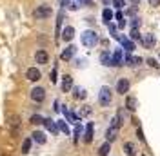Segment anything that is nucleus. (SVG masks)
<instances>
[{"label": "nucleus", "mask_w": 160, "mask_h": 156, "mask_svg": "<svg viewBox=\"0 0 160 156\" xmlns=\"http://www.w3.org/2000/svg\"><path fill=\"white\" fill-rule=\"evenodd\" d=\"M82 44L86 47H95L98 44V35L95 31H84L82 33Z\"/></svg>", "instance_id": "obj_1"}, {"label": "nucleus", "mask_w": 160, "mask_h": 156, "mask_svg": "<svg viewBox=\"0 0 160 156\" xmlns=\"http://www.w3.org/2000/svg\"><path fill=\"white\" fill-rule=\"evenodd\" d=\"M51 7L49 6H40V7H37V9L33 11V17L37 20H44V18H48V17H51Z\"/></svg>", "instance_id": "obj_2"}, {"label": "nucleus", "mask_w": 160, "mask_h": 156, "mask_svg": "<svg viewBox=\"0 0 160 156\" xmlns=\"http://www.w3.org/2000/svg\"><path fill=\"white\" fill-rule=\"evenodd\" d=\"M98 102L102 104V105H109L111 104V89L109 87H104L100 89V93H98Z\"/></svg>", "instance_id": "obj_3"}, {"label": "nucleus", "mask_w": 160, "mask_h": 156, "mask_svg": "<svg viewBox=\"0 0 160 156\" xmlns=\"http://www.w3.org/2000/svg\"><path fill=\"white\" fill-rule=\"evenodd\" d=\"M60 4H62L64 7L71 9V11H77V9H80V7L84 6L82 0H60Z\"/></svg>", "instance_id": "obj_4"}, {"label": "nucleus", "mask_w": 160, "mask_h": 156, "mask_svg": "<svg viewBox=\"0 0 160 156\" xmlns=\"http://www.w3.org/2000/svg\"><path fill=\"white\" fill-rule=\"evenodd\" d=\"M128 91H129V80L128 78H120L117 82V93L118 95H126Z\"/></svg>", "instance_id": "obj_5"}, {"label": "nucleus", "mask_w": 160, "mask_h": 156, "mask_svg": "<svg viewBox=\"0 0 160 156\" xmlns=\"http://www.w3.org/2000/svg\"><path fill=\"white\" fill-rule=\"evenodd\" d=\"M31 98L35 100V102H44V98H46V89L44 87H35L31 91Z\"/></svg>", "instance_id": "obj_6"}, {"label": "nucleus", "mask_w": 160, "mask_h": 156, "mask_svg": "<svg viewBox=\"0 0 160 156\" xmlns=\"http://www.w3.org/2000/svg\"><path fill=\"white\" fill-rule=\"evenodd\" d=\"M26 78H28V80H31V82H38V80H40V69L29 67L28 71H26Z\"/></svg>", "instance_id": "obj_7"}, {"label": "nucleus", "mask_w": 160, "mask_h": 156, "mask_svg": "<svg viewBox=\"0 0 160 156\" xmlns=\"http://www.w3.org/2000/svg\"><path fill=\"white\" fill-rule=\"evenodd\" d=\"M118 42L122 44V47L126 49V51H133V49H135V42H133L131 38H126V37H122V35H120Z\"/></svg>", "instance_id": "obj_8"}, {"label": "nucleus", "mask_w": 160, "mask_h": 156, "mask_svg": "<svg viewBox=\"0 0 160 156\" xmlns=\"http://www.w3.org/2000/svg\"><path fill=\"white\" fill-rule=\"evenodd\" d=\"M106 138H108V142H115L117 138H118V127H115V125H111L108 131H106Z\"/></svg>", "instance_id": "obj_9"}, {"label": "nucleus", "mask_w": 160, "mask_h": 156, "mask_svg": "<svg viewBox=\"0 0 160 156\" xmlns=\"http://www.w3.org/2000/svg\"><path fill=\"white\" fill-rule=\"evenodd\" d=\"M71 87H73V78H71L69 75L62 76V91H64V93H69Z\"/></svg>", "instance_id": "obj_10"}, {"label": "nucleus", "mask_w": 160, "mask_h": 156, "mask_svg": "<svg viewBox=\"0 0 160 156\" xmlns=\"http://www.w3.org/2000/svg\"><path fill=\"white\" fill-rule=\"evenodd\" d=\"M35 60H37V64H48L49 56H48V53L44 49H40V51H37V55H35Z\"/></svg>", "instance_id": "obj_11"}, {"label": "nucleus", "mask_w": 160, "mask_h": 156, "mask_svg": "<svg viewBox=\"0 0 160 156\" xmlns=\"http://www.w3.org/2000/svg\"><path fill=\"white\" fill-rule=\"evenodd\" d=\"M100 62H102L104 66H113V55H111L109 51H104V53L100 55Z\"/></svg>", "instance_id": "obj_12"}, {"label": "nucleus", "mask_w": 160, "mask_h": 156, "mask_svg": "<svg viewBox=\"0 0 160 156\" xmlns=\"http://www.w3.org/2000/svg\"><path fill=\"white\" fill-rule=\"evenodd\" d=\"M73 55H75V47H73V46H69V47H66L64 51H62V55H60V58H62V60H66V62H68V60H71V58H73Z\"/></svg>", "instance_id": "obj_13"}, {"label": "nucleus", "mask_w": 160, "mask_h": 156, "mask_svg": "<svg viewBox=\"0 0 160 156\" xmlns=\"http://www.w3.org/2000/svg\"><path fill=\"white\" fill-rule=\"evenodd\" d=\"M124 153H126L128 156L137 154V147L133 145V142H126V144H124Z\"/></svg>", "instance_id": "obj_14"}, {"label": "nucleus", "mask_w": 160, "mask_h": 156, "mask_svg": "<svg viewBox=\"0 0 160 156\" xmlns=\"http://www.w3.org/2000/svg\"><path fill=\"white\" fill-rule=\"evenodd\" d=\"M44 125L48 127V129H49L53 134H57V133H58V125H57L53 120H49V118H44Z\"/></svg>", "instance_id": "obj_15"}, {"label": "nucleus", "mask_w": 160, "mask_h": 156, "mask_svg": "<svg viewBox=\"0 0 160 156\" xmlns=\"http://www.w3.org/2000/svg\"><path fill=\"white\" fill-rule=\"evenodd\" d=\"M84 142L86 144H91L93 142V124H88V127H86V134H84Z\"/></svg>", "instance_id": "obj_16"}, {"label": "nucleus", "mask_w": 160, "mask_h": 156, "mask_svg": "<svg viewBox=\"0 0 160 156\" xmlns=\"http://www.w3.org/2000/svg\"><path fill=\"white\" fill-rule=\"evenodd\" d=\"M31 140H35L37 144H46V134H44L42 131H35V133L31 134Z\"/></svg>", "instance_id": "obj_17"}, {"label": "nucleus", "mask_w": 160, "mask_h": 156, "mask_svg": "<svg viewBox=\"0 0 160 156\" xmlns=\"http://www.w3.org/2000/svg\"><path fill=\"white\" fill-rule=\"evenodd\" d=\"M122 62H124L122 51H120V49H117V51L113 53V66H122Z\"/></svg>", "instance_id": "obj_18"}, {"label": "nucleus", "mask_w": 160, "mask_h": 156, "mask_svg": "<svg viewBox=\"0 0 160 156\" xmlns=\"http://www.w3.org/2000/svg\"><path fill=\"white\" fill-rule=\"evenodd\" d=\"M73 37H75V27H71V26H69V27H66L64 33H62V38L66 40V42H69Z\"/></svg>", "instance_id": "obj_19"}, {"label": "nucleus", "mask_w": 160, "mask_h": 156, "mask_svg": "<svg viewBox=\"0 0 160 156\" xmlns=\"http://www.w3.org/2000/svg\"><path fill=\"white\" fill-rule=\"evenodd\" d=\"M142 44H144L148 49H151L153 46H155V37H153V35H148L146 38H142Z\"/></svg>", "instance_id": "obj_20"}, {"label": "nucleus", "mask_w": 160, "mask_h": 156, "mask_svg": "<svg viewBox=\"0 0 160 156\" xmlns=\"http://www.w3.org/2000/svg\"><path fill=\"white\" fill-rule=\"evenodd\" d=\"M73 95H75V98H77V100H84V98H86V89L75 87V89H73Z\"/></svg>", "instance_id": "obj_21"}, {"label": "nucleus", "mask_w": 160, "mask_h": 156, "mask_svg": "<svg viewBox=\"0 0 160 156\" xmlns=\"http://www.w3.org/2000/svg\"><path fill=\"white\" fill-rule=\"evenodd\" d=\"M109 149H111L109 142L102 144V145H100V149H98V156H108V154H109Z\"/></svg>", "instance_id": "obj_22"}, {"label": "nucleus", "mask_w": 160, "mask_h": 156, "mask_svg": "<svg viewBox=\"0 0 160 156\" xmlns=\"http://www.w3.org/2000/svg\"><path fill=\"white\" fill-rule=\"evenodd\" d=\"M126 109H128V111H135V109H137V100L129 96L126 100Z\"/></svg>", "instance_id": "obj_23"}, {"label": "nucleus", "mask_w": 160, "mask_h": 156, "mask_svg": "<svg viewBox=\"0 0 160 156\" xmlns=\"http://www.w3.org/2000/svg\"><path fill=\"white\" fill-rule=\"evenodd\" d=\"M102 18H104V22H106V24H109L111 18H113V13H111V9H104V13H102Z\"/></svg>", "instance_id": "obj_24"}, {"label": "nucleus", "mask_w": 160, "mask_h": 156, "mask_svg": "<svg viewBox=\"0 0 160 156\" xmlns=\"http://www.w3.org/2000/svg\"><path fill=\"white\" fill-rule=\"evenodd\" d=\"M29 122L33 124V125H38V124H44V118H42V116H38V115H33Z\"/></svg>", "instance_id": "obj_25"}, {"label": "nucleus", "mask_w": 160, "mask_h": 156, "mask_svg": "<svg viewBox=\"0 0 160 156\" xmlns=\"http://www.w3.org/2000/svg\"><path fill=\"white\" fill-rule=\"evenodd\" d=\"M31 149V138H26L24 144H22V153H29Z\"/></svg>", "instance_id": "obj_26"}, {"label": "nucleus", "mask_w": 160, "mask_h": 156, "mask_svg": "<svg viewBox=\"0 0 160 156\" xmlns=\"http://www.w3.org/2000/svg\"><path fill=\"white\" fill-rule=\"evenodd\" d=\"M115 18L118 20V29H122V27L126 26V20H124V17H122V13H120V11L115 15Z\"/></svg>", "instance_id": "obj_27"}, {"label": "nucleus", "mask_w": 160, "mask_h": 156, "mask_svg": "<svg viewBox=\"0 0 160 156\" xmlns=\"http://www.w3.org/2000/svg\"><path fill=\"white\" fill-rule=\"evenodd\" d=\"M58 129L64 133V134H69V127L66 125V122H62V120L58 122Z\"/></svg>", "instance_id": "obj_28"}, {"label": "nucleus", "mask_w": 160, "mask_h": 156, "mask_svg": "<svg viewBox=\"0 0 160 156\" xmlns=\"http://www.w3.org/2000/svg\"><path fill=\"white\" fill-rule=\"evenodd\" d=\"M129 37H131V40H140V33H138V29H131Z\"/></svg>", "instance_id": "obj_29"}, {"label": "nucleus", "mask_w": 160, "mask_h": 156, "mask_svg": "<svg viewBox=\"0 0 160 156\" xmlns=\"http://www.w3.org/2000/svg\"><path fill=\"white\" fill-rule=\"evenodd\" d=\"M140 64H142L140 56H131V66H140Z\"/></svg>", "instance_id": "obj_30"}, {"label": "nucleus", "mask_w": 160, "mask_h": 156, "mask_svg": "<svg viewBox=\"0 0 160 156\" xmlns=\"http://www.w3.org/2000/svg\"><path fill=\"white\" fill-rule=\"evenodd\" d=\"M137 136H138L140 142H146V136H144V133H142V129H140V127H137Z\"/></svg>", "instance_id": "obj_31"}, {"label": "nucleus", "mask_w": 160, "mask_h": 156, "mask_svg": "<svg viewBox=\"0 0 160 156\" xmlns=\"http://www.w3.org/2000/svg\"><path fill=\"white\" fill-rule=\"evenodd\" d=\"M9 124H11L13 127H18V125H20V118H18V116H13Z\"/></svg>", "instance_id": "obj_32"}, {"label": "nucleus", "mask_w": 160, "mask_h": 156, "mask_svg": "<svg viewBox=\"0 0 160 156\" xmlns=\"http://www.w3.org/2000/svg\"><path fill=\"white\" fill-rule=\"evenodd\" d=\"M113 4H115L117 9H122L124 7V0H113Z\"/></svg>", "instance_id": "obj_33"}, {"label": "nucleus", "mask_w": 160, "mask_h": 156, "mask_svg": "<svg viewBox=\"0 0 160 156\" xmlns=\"http://www.w3.org/2000/svg\"><path fill=\"white\" fill-rule=\"evenodd\" d=\"M148 64H149L151 67H155V69L158 67V64H157V60H155V58H148Z\"/></svg>", "instance_id": "obj_34"}, {"label": "nucleus", "mask_w": 160, "mask_h": 156, "mask_svg": "<svg viewBox=\"0 0 160 156\" xmlns=\"http://www.w3.org/2000/svg\"><path fill=\"white\" fill-rule=\"evenodd\" d=\"M51 82H53V84L57 82V67H55L53 71H51Z\"/></svg>", "instance_id": "obj_35"}, {"label": "nucleus", "mask_w": 160, "mask_h": 156, "mask_svg": "<svg viewBox=\"0 0 160 156\" xmlns=\"http://www.w3.org/2000/svg\"><path fill=\"white\" fill-rule=\"evenodd\" d=\"M148 2H149V6H153V7L160 6V0H148Z\"/></svg>", "instance_id": "obj_36"}, {"label": "nucleus", "mask_w": 160, "mask_h": 156, "mask_svg": "<svg viewBox=\"0 0 160 156\" xmlns=\"http://www.w3.org/2000/svg\"><path fill=\"white\" fill-rule=\"evenodd\" d=\"M82 2H84L86 6H93V0H82Z\"/></svg>", "instance_id": "obj_37"}, {"label": "nucleus", "mask_w": 160, "mask_h": 156, "mask_svg": "<svg viewBox=\"0 0 160 156\" xmlns=\"http://www.w3.org/2000/svg\"><path fill=\"white\" fill-rule=\"evenodd\" d=\"M131 2H133V4H138L140 0H131Z\"/></svg>", "instance_id": "obj_38"}, {"label": "nucleus", "mask_w": 160, "mask_h": 156, "mask_svg": "<svg viewBox=\"0 0 160 156\" xmlns=\"http://www.w3.org/2000/svg\"><path fill=\"white\" fill-rule=\"evenodd\" d=\"M104 2H106V4H109V2H113V0H104Z\"/></svg>", "instance_id": "obj_39"}]
</instances>
